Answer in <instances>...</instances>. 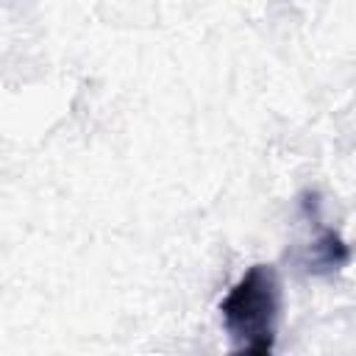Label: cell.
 I'll list each match as a JSON object with an SVG mask.
<instances>
[{
  "label": "cell",
  "mask_w": 356,
  "mask_h": 356,
  "mask_svg": "<svg viewBox=\"0 0 356 356\" xmlns=\"http://www.w3.org/2000/svg\"><path fill=\"white\" fill-rule=\"evenodd\" d=\"M275 314H278V284L273 270L261 264L253 267L222 303L228 334L236 339L239 350H250V353L273 350Z\"/></svg>",
  "instance_id": "cell-1"
}]
</instances>
